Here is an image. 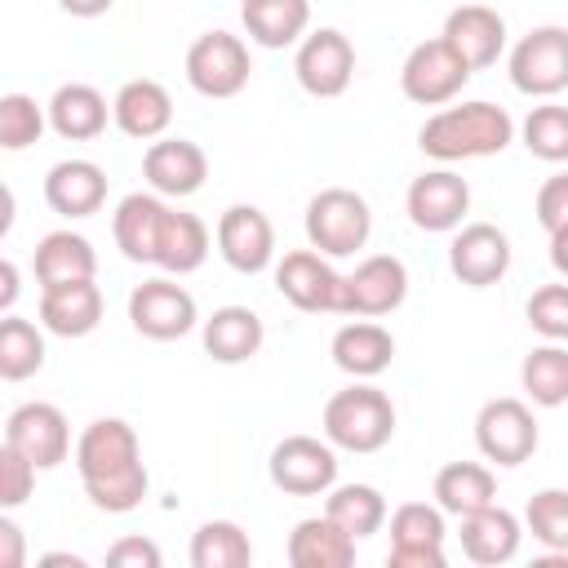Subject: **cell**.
<instances>
[{
    "instance_id": "6da1fadb",
    "label": "cell",
    "mask_w": 568,
    "mask_h": 568,
    "mask_svg": "<svg viewBox=\"0 0 568 568\" xmlns=\"http://www.w3.org/2000/svg\"><path fill=\"white\" fill-rule=\"evenodd\" d=\"M75 470L84 484V497L106 515H129L142 506L151 475L142 462L138 430L124 417H98L75 439Z\"/></svg>"
},
{
    "instance_id": "7a4b0ae2",
    "label": "cell",
    "mask_w": 568,
    "mask_h": 568,
    "mask_svg": "<svg viewBox=\"0 0 568 568\" xmlns=\"http://www.w3.org/2000/svg\"><path fill=\"white\" fill-rule=\"evenodd\" d=\"M515 138V120L506 106L497 102H462V106H444L435 111L422 129H417V146L439 160V164H457V160H479V155H501Z\"/></svg>"
},
{
    "instance_id": "3957f363",
    "label": "cell",
    "mask_w": 568,
    "mask_h": 568,
    "mask_svg": "<svg viewBox=\"0 0 568 568\" xmlns=\"http://www.w3.org/2000/svg\"><path fill=\"white\" fill-rule=\"evenodd\" d=\"M395 435V404L386 390L355 382L324 404V439L342 453H377Z\"/></svg>"
},
{
    "instance_id": "277c9868",
    "label": "cell",
    "mask_w": 568,
    "mask_h": 568,
    "mask_svg": "<svg viewBox=\"0 0 568 568\" xmlns=\"http://www.w3.org/2000/svg\"><path fill=\"white\" fill-rule=\"evenodd\" d=\"M373 235V213L368 200L351 186H324L306 204V240L324 257H351L368 244Z\"/></svg>"
},
{
    "instance_id": "5b68a950",
    "label": "cell",
    "mask_w": 568,
    "mask_h": 568,
    "mask_svg": "<svg viewBox=\"0 0 568 568\" xmlns=\"http://www.w3.org/2000/svg\"><path fill=\"white\" fill-rule=\"evenodd\" d=\"M248 44L231 31H204L186 49V84L200 98H235L248 84Z\"/></svg>"
},
{
    "instance_id": "8992f818",
    "label": "cell",
    "mask_w": 568,
    "mask_h": 568,
    "mask_svg": "<svg viewBox=\"0 0 568 568\" xmlns=\"http://www.w3.org/2000/svg\"><path fill=\"white\" fill-rule=\"evenodd\" d=\"M470 75L475 71L448 49V40L435 36V40H422V44L408 49V58L399 67V89L417 106H448L466 89Z\"/></svg>"
},
{
    "instance_id": "52a82bcc",
    "label": "cell",
    "mask_w": 568,
    "mask_h": 568,
    "mask_svg": "<svg viewBox=\"0 0 568 568\" xmlns=\"http://www.w3.org/2000/svg\"><path fill=\"white\" fill-rule=\"evenodd\" d=\"M271 484L288 497H320L337 484V453L328 439L315 435H284L271 448Z\"/></svg>"
},
{
    "instance_id": "ba28073f",
    "label": "cell",
    "mask_w": 568,
    "mask_h": 568,
    "mask_svg": "<svg viewBox=\"0 0 568 568\" xmlns=\"http://www.w3.org/2000/svg\"><path fill=\"white\" fill-rule=\"evenodd\" d=\"M475 444L497 466H524L537 453V417L524 399L501 395L475 413Z\"/></svg>"
},
{
    "instance_id": "9c48e42d",
    "label": "cell",
    "mask_w": 568,
    "mask_h": 568,
    "mask_svg": "<svg viewBox=\"0 0 568 568\" xmlns=\"http://www.w3.org/2000/svg\"><path fill=\"white\" fill-rule=\"evenodd\" d=\"M510 84L528 98H555L568 89V31L532 27L510 49Z\"/></svg>"
},
{
    "instance_id": "30bf717a",
    "label": "cell",
    "mask_w": 568,
    "mask_h": 568,
    "mask_svg": "<svg viewBox=\"0 0 568 568\" xmlns=\"http://www.w3.org/2000/svg\"><path fill=\"white\" fill-rule=\"evenodd\" d=\"M275 288L306 315H342V275L315 248H293L275 262Z\"/></svg>"
},
{
    "instance_id": "8fae6325",
    "label": "cell",
    "mask_w": 568,
    "mask_h": 568,
    "mask_svg": "<svg viewBox=\"0 0 568 568\" xmlns=\"http://www.w3.org/2000/svg\"><path fill=\"white\" fill-rule=\"evenodd\" d=\"M293 75L311 98H342L355 80V44L337 27H320V31L302 36Z\"/></svg>"
},
{
    "instance_id": "7c38bea8",
    "label": "cell",
    "mask_w": 568,
    "mask_h": 568,
    "mask_svg": "<svg viewBox=\"0 0 568 568\" xmlns=\"http://www.w3.org/2000/svg\"><path fill=\"white\" fill-rule=\"evenodd\" d=\"M4 444H13L36 470H53L67 462L71 453V426H67V413L58 404H44V399H27L9 413L4 422Z\"/></svg>"
},
{
    "instance_id": "4fadbf2b",
    "label": "cell",
    "mask_w": 568,
    "mask_h": 568,
    "mask_svg": "<svg viewBox=\"0 0 568 568\" xmlns=\"http://www.w3.org/2000/svg\"><path fill=\"white\" fill-rule=\"evenodd\" d=\"M404 297H408V266L390 253H373L351 275H342V315L377 320L399 311Z\"/></svg>"
},
{
    "instance_id": "5bb4252c",
    "label": "cell",
    "mask_w": 568,
    "mask_h": 568,
    "mask_svg": "<svg viewBox=\"0 0 568 568\" xmlns=\"http://www.w3.org/2000/svg\"><path fill=\"white\" fill-rule=\"evenodd\" d=\"M195 297L173 280H146L129 293V324L151 342H178L195 328Z\"/></svg>"
},
{
    "instance_id": "9a60e30c",
    "label": "cell",
    "mask_w": 568,
    "mask_h": 568,
    "mask_svg": "<svg viewBox=\"0 0 568 568\" xmlns=\"http://www.w3.org/2000/svg\"><path fill=\"white\" fill-rule=\"evenodd\" d=\"M390 568H444V510L426 501H404L390 515Z\"/></svg>"
},
{
    "instance_id": "2e32d148",
    "label": "cell",
    "mask_w": 568,
    "mask_h": 568,
    "mask_svg": "<svg viewBox=\"0 0 568 568\" xmlns=\"http://www.w3.org/2000/svg\"><path fill=\"white\" fill-rule=\"evenodd\" d=\"M404 209H408V222L417 231H435V235L439 231H457L466 209H470V186L453 169H430V173H417L408 182Z\"/></svg>"
},
{
    "instance_id": "e0dca14e",
    "label": "cell",
    "mask_w": 568,
    "mask_h": 568,
    "mask_svg": "<svg viewBox=\"0 0 568 568\" xmlns=\"http://www.w3.org/2000/svg\"><path fill=\"white\" fill-rule=\"evenodd\" d=\"M217 253L231 271L257 275L275 257V226L257 204H231L217 217Z\"/></svg>"
},
{
    "instance_id": "ac0fdd59",
    "label": "cell",
    "mask_w": 568,
    "mask_h": 568,
    "mask_svg": "<svg viewBox=\"0 0 568 568\" xmlns=\"http://www.w3.org/2000/svg\"><path fill=\"white\" fill-rule=\"evenodd\" d=\"M448 271L466 284V288H488L497 280H506L510 271V240L501 226L493 222H470L453 235L448 244Z\"/></svg>"
},
{
    "instance_id": "d6986e66",
    "label": "cell",
    "mask_w": 568,
    "mask_h": 568,
    "mask_svg": "<svg viewBox=\"0 0 568 568\" xmlns=\"http://www.w3.org/2000/svg\"><path fill=\"white\" fill-rule=\"evenodd\" d=\"M142 178L151 182L155 195L186 200L204 186L209 178V155L191 138H155L142 155Z\"/></svg>"
},
{
    "instance_id": "ffe728a7",
    "label": "cell",
    "mask_w": 568,
    "mask_h": 568,
    "mask_svg": "<svg viewBox=\"0 0 568 568\" xmlns=\"http://www.w3.org/2000/svg\"><path fill=\"white\" fill-rule=\"evenodd\" d=\"M444 40H448V49L470 67V71H484V67H493L497 58H501V49H506V18L497 13V9H488V4H457L448 18H444V31H439Z\"/></svg>"
},
{
    "instance_id": "44dd1931",
    "label": "cell",
    "mask_w": 568,
    "mask_h": 568,
    "mask_svg": "<svg viewBox=\"0 0 568 568\" xmlns=\"http://www.w3.org/2000/svg\"><path fill=\"white\" fill-rule=\"evenodd\" d=\"M111 120L124 138L133 142H155L164 138V129L173 124V98L160 80H129L120 84V93L111 98Z\"/></svg>"
},
{
    "instance_id": "7402d4cb",
    "label": "cell",
    "mask_w": 568,
    "mask_h": 568,
    "mask_svg": "<svg viewBox=\"0 0 568 568\" xmlns=\"http://www.w3.org/2000/svg\"><path fill=\"white\" fill-rule=\"evenodd\" d=\"M102 324V288L93 280L40 288V328L53 337H89Z\"/></svg>"
},
{
    "instance_id": "603a6c76",
    "label": "cell",
    "mask_w": 568,
    "mask_h": 568,
    "mask_svg": "<svg viewBox=\"0 0 568 568\" xmlns=\"http://www.w3.org/2000/svg\"><path fill=\"white\" fill-rule=\"evenodd\" d=\"M44 204L62 217H89L106 204V173L93 160H58L44 173Z\"/></svg>"
},
{
    "instance_id": "cb8c5ba5",
    "label": "cell",
    "mask_w": 568,
    "mask_h": 568,
    "mask_svg": "<svg viewBox=\"0 0 568 568\" xmlns=\"http://www.w3.org/2000/svg\"><path fill=\"white\" fill-rule=\"evenodd\" d=\"M457 537H462V550H466L470 564L497 568V564H510V559H515L524 528H519V519H515L506 506L488 501V506L462 515V532H457Z\"/></svg>"
},
{
    "instance_id": "d4e9b609",
    "label": "cell",
    "mask_w": 568,
    "mask_h": 568,
    "mask_svg": "<svg viewBox=\"0 0 568 568\" xmlns=\"http://www.w3.org/2000/svg\"><path fill=\"white\" fill-rule=\"evenodd\" d=\"M106 115H111V102L84 84V80H71V84H58L49 106H44V120L58 138L67 142H93L102 129H106Z\"/></svg>"
},
{
    "instance_id": "484cf974",
    "label": "cell",
    "mask_w": 568,
    "mask_h": 568,
    "mask_svg": "<svg viewBox=\"0 0 568 568\" xmlns=\"http://www.w3.org/2000/svg\"><path fill=\"white\" fill-rule=\"evenodd\" d=\"M328 355H333V364H337L342 373L368 382V377H377V373L390 368V359H395V337H390L382 324H373V320H351V324H342V328L333 333Z\"/></svg>"
},
{
    "instance_id": "4316f807",
    "label": "cell",
    "mask_w": 568,
    "mask_h": 568,
    "mask_svg": "<svg viewBox=\"0 0 568 568\" xmlns=\"http://www.w3.org/2000/svg\"><path fill=\"white\" fill-rule=\"evenodd\" d=\"M164 200L155 191H133L115 204L111 213V235H115V248L129 257V262H151L155 257V235H160V222H164Z\"/></svg>"
},
{
    "instance_id": "83f0119b",
    "label": "cell",
    "mask_w": 568,
    "mask_h": 568,
    "mask_svg": "<svg viewBox=\"0 0 568 568\" xmlns=\"http://www.w3.org/2000/svg\"><path fill=\"white\" fill-rule=\"evenodd\" d=\"M262 342H266L262 315L248 311V306H217L204 320V351L217 364H244L262 351Z\"/></svg>"
},
{
    "instance_id": "f1b7e54d",
    "label": "cell",
    "mask_w": 568,
    "mask_h": 568,
    "mask_svg": "<svg viewBox=\"0 0 568 568\" xmlns=\"http://www.w3.org/2000/svg\"><path fill=\"white\" fill-rule=\"evenodd\" d=\"M288 564L293 568H351L355 537L342 532L328 515H311L288 532Z\"/></svg>"
},
{
    "instance_id": "f546056e",
    "label": "cell",
    "mask_w": 568,
    "mask_h": 568,
    "mask_svg": "<svg viewBox=\"0 0 568 568\" xmlns=\"http://www.w3.org/2000/svg\"><path fill=\"white\" fill-rule=\"evenodd\" d=\"M209 257V226L195 217V213H182V209H164V222H160V235H155V266L169 271V275H191L200 271Z\"/></svg>"
},
{
    "instance_id": "4dcf8cb0",
    "label": "cell",
    "mask_w": 568,
    "mask_h": 568,
    "mask_svg": "<svg viewBox=\"0 0 568 568\" xmlns=\"http://www.w3.org/2000/svg\"><path fill=\"white\" fill-rule=\"evenodd\" d=\"M36 284L49 288V284H71V280H93L98 271V253L84 235L75 231H49L40 244H36Z\"/></svg>"
},
{
    "instance_id": "1f68e13d",
    "label": "cell",
    "mask_w": 568,
    "mask_h": 568,
    "mask_svg": "<svg viewBox=\"0 0 568 568\" xmlns=\"http://www.w3.org/2000/svg\"><path fill=\"white\" fill-rule=\"evenodd\" d=\"M244 31L262 49H284L306 36L311 27V0H244L240 4Z\"/></svg>"
},
{
    "instance_id": "d6a6232c",
    "label": "cell",
    "mask_w": 568,
    "mask_h": 568,
    "mask_svg": "<svg viewBox=\"0 0 568 568\" xmlns=\"http://www.w3.org/2000/svg\"><path fill=\"white\" fill-rule=\"evenodd\" d=\"M430 493H435V506H439L444 515H457V519H462V515H470V510L497 501V479H493V470L479 466V462H448V466H439Z\"/></svg>"
},
{
    "instance_id": "836d02e7",
    "label": "cell",
    "mask_w": 568,
    "mask_h": 568,
    "mask_svg": "<svg viewBox=\"0 0 568 568\" xmlns=\"http://www.w3.org/2000/svg\"><path fill=\"white\" fill-rule=\"evenodd\" d=\"M324 515L359 541V537H373L386 524V497L373 484H333L328 501H324Z\"/></svg>"
},
{
    "instance_id": "e575fe53",
    "label": "cell",
    "mask_w": 568,
    "mask_h": 568,
    "mask_svg": "<svg viewBox=\"0 0 568 568\" xmlns=\"http://www.w3.org/2000/svg\"><path fill=\"white\" fill-rule=\"evenodd\" d=\"M253 541L235 519H209L191 537V568H248Z\"/></svg>"
},
{
    "instance_id": "d590c367",
    "label": "cell",
    "mask_w": 568,
    "mask_h": 568,
    "mask_svg": "<svg viewBox=\"0 0 568 568\" xmlns=\"http://www.w3.org/2000/svg\"><path fill=\"white\" fill-rule=\"evenodd\" d=\"M519 382H524V390H528L532 404L559 408V404L568 399V351H564V342L532 346V351L524 355Z\"/></svg>"
},
{
    "instance_id": "8d00e7d4",
    "label": "cell",
    "mask_w": 568,
    "mask_h": 568,
    "mask_svg": "<svg viewBox=\"0 0 568 568\" xmlns=\"http://www.w3.org/2000/svg\"><path fill=\"white\" fill-rule=\"evenodd\" d=\"M44 368V333L22 315H0V382H27Z\"/></svg>"
},
{
    "instance_id": "74e56055",
    "label": "cell",
    "mask_w": 568,
    "mask_h": 568,
    "mask_svg": "<svg viewBox=\"0 0 568 568\" xmlns=\"http://www.w3.org/2000/svg\"><path fill=\"white\" fill-rule=\"evenodd\" d=\"M524 146L546 164H564L568 160V111L559 102L532 106L524 120Z\"/></svg>"
},
{
    "instance_id": "f35d334b",
    "label": "cell",
    "mask_w": 568,
    "mask_h": 568,
    "mask_svg": "<svg viewBox=\"0 0 568 568\" xmlns=\"http://www.w3.org/2000/svg\"><path fill=\"white\" fill-rule=\"evenodd\" d=\"M44 106L31 93H4L0 98V146L4 151H27L44 133Z\"/></svg>"
},
{
    "instance_id": "ab89813d",
    "label": "cell",
    "mask_w": 568,
    "mask_h": 568,
    "mask_svg": "<svg viewBox=\"0 0 568 568\" xmlns=\"http://www.w3.org/2000/svg\"><path fill=\"white\" fill-rule=\"evenodd\" d=\"M524 519H528V532H532L546 550H555V555L568 550V493H564V488H541V493H532Z\"/></svg>"
},
{
    "instance_id": "60d3db41",
    "label": "cell",
    "mask_w": 568,
    "mask_h": 568,
    "mask_svg": "<svg viewBox=\"0 0 568 568\" xmlns=\"http://www.w3.org/2000/svg\"><path fill=\"white\" fill-rule=\"evenodd\" d=\"M528 324L546 342H564L568 337V284H541L528 297Z\"/></svg>"
},
{
    "instance_id": "b9f144b4",
    "label": "cell",
    "mask_w": 568,
    "mask_h": 568,
    "mask_svg": "<svg viewBox=\"0 0 568 568\" xmlns=\"http://www.w3.org/2000/svg\"><path fill=\"white\" fill-rule=\"evenodd\" d=\"M31 488H36V466L13 444H0V510L27 506Z\"/></svg>"
},
{
    "instance_id": "7bdbcfd3",
    "label": "cell",
    "mask_w": 568,
    "mask_h": 568,
    "mask_svg": "<svg viewBox=\"0 0 568 568\" xmlns=\"http://www.w3.org/2000/svg\"><path fill=\"white\" fill-rule=\"evenodd\" d=\"M537 222L546 226V235L568 226V173H555V178L541 182V191H537Z\"/></svg>"
},
{
    "instance_id": "ee69618b",
    "label": "cell",
    "mask_w": 568,
    "mask_h": 568,
    "mask_svg": "<svg viewBox=\"0 0 568 568\" xmlns=\"http://www.w3.org/2000/svg\"><path fill=\"white\" fill-rule=\"evenodd\" d=\"M160 546L151 537H120L111 550H106V564L115 568H160Z\"/></svg>"
},
{
    "instance_id": "f6af8a7d",
    "label": "cell",
    "mask_w": 568,
    "mask_h": 568,
    "mask_svg": "<svg viewBox=\"0 0 568 568\" xmlns=\"http://www.w3.org/2000/svg\"><path fill=\"white\" fill-rule=\"evenodd\" d=\"M27 564V537L22 528L0 510V568H22Z\"/></svg>"
},
{
    "instance_id": "bcb514c9",
    "label": "cell",
    "mask_w": 568,
    "mask_h": 568,
    "mask_svg": "<svg viewBox=\"0 0 568 568\" xmlns=\"http://www.w3.org/2000/svg\"><path fill=\"white\" fill-rule=\"evenodd\" d=\"M18 293H22V275H18V266L9 257H0V315L18 302Z\"/></svg>"
},
{
    "instance_id": "7dc6e473",
    "label": "cell",
    "mask_w": 568,
    "mask_h": 568,
    "mask_svg": "<svg viewBox=\"0 0 568 568\" xmlns=\"http://www.w3.org/2000/svg\"><path fill=\"white\" fill-rule=\"evenodd\" d=\"M111 4L115 0H58V9L71 13V18H102Z\"/></svg>"
},
{
    "instance_id": "c3c4849f",
    "label": "cell",
    "mask_w": 568,
    "mask_h": 568,
    "mask_svg": "<svg viewBox=\"0 0 568 568\" xmlns=\"http://www.w3.org/2000/svg\"><path fill=\"white\" fill-rule=\"evenodd\" d=\"M13 217H18V200H13V191L0 182V240L13 231Z\"/></svg>"
},
{
    "instance_id": "681fc988",
    "label": "cell",
    "mask_w": 568,
    "mask_h": 568,
    "mask_svg": "<svg viewBox=\"0 0 568 568\" xmlns=\"http://www.w3.org/2000/svg\"><path fill=\"white\" fill-rule=\"evenodd\" d=\"M550 262H555V271H568V226L550 231Z\"/></svg>"
},
{
    "instance_id": "f907efd6",
    "label": "cell",
    "mask_w": 568,
    "mask_h": 568,
    "mask_svg": "<svg viewBox=\"0 0 568 568\" xmlns=\"http://www.w3.org/2000/svg\"><path fill=\"white\" fill-rule=\"evenodd\" d=\"M40 564H71V568H84V559H80V555H67V550H53V555H44Z\"/></svg>"
},
{
    "instance_id": "816d5d0a",
    "label": "cell",
    "mask_w": 568,
    "mask_h": 568,
    "mask_svg": "<svg viewBox=\"0 0 568 568\" xmlns=\"http://www.w3.org/2000/svg\"><path fill=\"white\" fill-rule=\"evenodd\" d=\"M240 4H244V0H240Z\"/></svg>"
}]
</instances>
